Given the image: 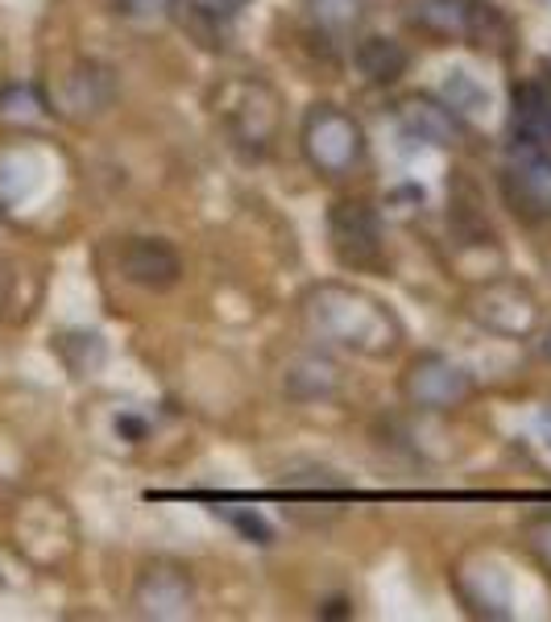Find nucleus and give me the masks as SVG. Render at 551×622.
Segmentation results:
<instances>
[{
  "label": "nucleus",
  "mask_w": 551,
  "mask_h": 622,
  "mask_svg": "<svg viewBox=\"0 0 551 622\" xmlns=\"http://www.w3.org/2000/svg\"><path fill=\"white\" fill-rule=\"evenodd\" d=\"M303 315L320 341L365 353V357H381L398 345V320L390 315V308L357 287H345V282L315 287L303 299Z\"/></svg>",
  "instance_id": "obj_1"
},
{
  "label": "nucleus",
  "mask_w": 551,
  "mask_h": 622,
  "mask_svg": "<svg viewBox=\"0 0 551 622\" xmlns=\"http://www.w3.org/2000/svg\"><path fill=\"white\" fill-rule=\"evenodd\" d=\"M303 154L320 174L341 179L365 158V133L361 125L348 117L345 108L336 104H315L303 117Z\"/></svg>",
  "instance_id": "obj_2"
},
{
  "label": "nucleus",
  "mask_w": 551,
  "mask_h": 622,
  "mask_svg": "<svg viewBox=\"0 0 551 622\" xmlns=\"http://www.w3.org/2000/svg\"><path fill=\"white\" fill-rule=\"evenodd\" d=\"M468 315L501 336H527L539 324V299L518 278H494L468 294Z\"/></svg>",
  "instance_id": "obj_3"
},
{
  "label": "nucleus",
  "mask_w": 551,
  "mask_h": 622,
  "mask_svg": "<svg viewBox=\"0 0 551 622\" xmlns=\"http://www.w3.org/2000/svg\"><path fill=\"white\" fill-rule=\"evenodd\" d=\"M473 395V378L440 353H423L402 374V398L419 411H452Z\"/></svg>",
  "instance_id": "obj_4"
},
{
  "label": "nucleus",
  "mask_w": 551,
  "mask_h": 622,
  "mask_svg": "<svg viewBox=\"0 0 551 622\" xmlns=\"http://www.w3.org/2000/svg\"><path fill=\"white\" fill-rule=\"evenodd\" d=\"M117 270H121L125 282H133L141 291H171L179 287V278H183V258H179V249L171 242H162V237H129L121 245V254H117Z\"/></svg>",
  "instance_id": "obj_5"
},
{
  "label": "nucleus",
  "mask_w": 551,
  "mask_h": 622,
  "mask_svg": "<svg viewBox=\"0 0 551 622\" xmlns=\"http://www.w3.org/2000/svg\"><path fill=\"white\" fill-rule=\"evenodd\" d=\"M327 233H332V249L345 266H369L381 249V225L374 207L361 200H345L332 207L327 216Z\"/></svg>",
  "instance_id": "obj_6"
},
{
  "label": "nucleus",
  "mask_w": 551,
  "mask_h": 622,
  "mask_svg": "<svg viewBox=\"0 0 551 622\" xmlns=\"http://www.w3.org/2000/svg\"><path fill=\"white\" fill-rule=\"evenodd\" d=\"M133 605L141 619H183L195 605V581L179 565H150L138 577Z\"/></svg>",
  "instance_id": "obj_7"
},
{
  "label": "nucleus",
  "mask_w": 551,
  "mask_h": 622,
  "mask_svg": "<svg viewBox=\"0 0 551 622\" xmlns=\"http://www.w3.org/2000/svg\"><path fill=\"white\" fill-rule=\"evenodd\" d=\"M414 21L431 34L456 37V42H482L489 37V25H498L485 0H419Z\"/></svg>",
  "instance_id": "obj_8"
},
{
  "label": "nucleus",
  "mask_w": 551,
  "mask_h": 622,
  "mask_svg": "<svg viewBox=\"0 0 551 622\" xmlns=\"http://www.w3.org/2000/svg\"><path fill=\"white\" fill-rule=\"evenodd\" d=\"M241 87V104H228L220 108L225 125L233 129V138L241 146H253V150H266V141L274 138V125H278V100L274 92L266 84H237Z\"/></svg>",
  "instance_id": "obj_9"
},
{
  "label": "nucleus",
  "mask_w": 551,
  "mask_h": 622,
  "mask_svg": "<svg viewBox=\"0 0 551 622\" xmlns=\"http://www.w3.org/2000/svg\"><path fill=\"white\" fill-rule=\"evenodd\" d=\"M398 125L411 141H428V146H456L465 138V121L452 104H440L431 96H411L398 108Z\"/></svg>",
  "instance_id": "obj_10"
},
{
  "label": "nucleus",
  "mask_w": 551,
  "mask_h": 622,
  "mask_svg": "<svg viewBox=\"0 0 551 622\" xmlns=\"http://www.w3.org/2000/svg\"><path fill=\"white\" fill-rule=\"evenodd\" d=\"M112 75L96 63H87V67H75L67 75V84H63V108H67L71 117H96L104 112L108 104H112Z\"/></svg>",
  "instance_id": "obj_11"
},
{
  "label": "nucleus",
  "mask_w": 551,
  "mask_h": 622,
  "mask_svg": "<svg viewBox=\"0 0 551 622\" xmlns=\"http://www.w3.org/2000/svg\"><path fill=\"white\" fill-rule=\"evenodd\" d=\"M407 63H411V54L395 37L374 34L357 46V67H361V75L369 84H395V79H402Z\"/></svg>",
  "instance_id": "obj_12"
},
{
  "label": "nucleus",
  "mask_w": 551,
  "mask_h": 622,
  "mask_svg": "<svg viewBox=\"0 0 551 622\" xmlns=\"http://www.w3.org/2000/svg\"><path fill=\"white\" fill-rule=\"evenodd\" d=\"M336 378H341V369L327 357H299L287 369V390L299 398H324L336 390Z\"/></svg>",
  "instance_id": "obj_13"
},
{
  "label": "nucleus",
  "mask_w": 551,
  "mask_h": 622,
  "mask_svg": "<svg viewBox=\"0 0 551 622\" xmlns=\"http://www.w3.org/2000/svg\"><path fill=\"white\" fill-rule=\"evenodd\" d=\"M307 9L324 30H336V34L357 30L365 21V0H307Z\"/></svg>",
  "instance_id": "obj_14"
},
{
  "label": "nucleus",
  "mask_w": 551,
  "mask_h": 622,
  "mask_svg": "<svg viewBox=\"0 0 551 622\" xmlns=\"http://www.w3.org/2000/svg\"><path fill=\"white\" fill-rule=\"evenodd\" d=\"M440 92H444V104H452L456 112H477V108H485V104H489V92H485V87L461 67H452L449 75H444Z\"/></svg>",
  "instance_id": "obj_15"
},
{
  "label": "nucleus",
  "mask_w": 551,
  "mask_h": 622,
  "mask_svg": "<svg viewBox=\"0 0 551 622\" xmlns=\"http://www.w3.org/2000/svg\"><path fill=\"white\" fill-rule=\"evenodd\" d=\"M220 515L237 527V536L249 539V544H258V548H270L274 544V523L253 511V506H220Z\"/></svg>",
  "instance_id": "obj_16"
},
{
  "label": "nucleus",
  "mask_w": 551,
  "mask_h": 622,
  "mask_svg": "<svg viewBox=\"0 0 551 622\" xmlns=\"http://www.w3.org/2000/svg\"><path fill=\"white\" fill-rule=\"evenodd\" d=\"M187 4L207 13V18H233V13H241L249 0H187Z\"/></svg>",
  "instance_id": "obj_17"
},
{
  "label": "nucleus",
  "mask_w": 551,
  "mask_h": 622,
  "mask_svg": "<svg viewBox=\"0 0 551 622\" xmlns=\"http://www.w3.org/2000/svg\"><path fill=\"white\" fill-rule=\"evenodd\" d=\"M145 432H150V428H145V419H138V415H117V436H121V440L141 444Z\"/></svg>",
  "instance_id": "obj_18"
},
{
  "label": "nucleus",
  "mask_w": 551,
  "mask_h": 622,
  "mask_svg": "<svg viewBox=\"0 0 551 622\" xmlns=\"http://www.w3.org/2000/svg\"><path fill=\"white\" fill-rule=\"evenodd\" d=\"M534 432H539V440H543V444L551 449V407H548V411L534 415Z\"/></svg>",
  "instance_id": "obj_19"
},
{
  "label": "nucleus",
  "mask_w": 551,
  "mask_h": 622,
  "mask_svg": "<svg viewBox=\"0 0 551 622\" xmlns=\"http://www.w3.org/2000/svg\"><path fill=\"white\" fill-rule=\"evenodd\" d=\"M539 348H543V357H548V362H551V329L543 332V345H539Z\"/></svg>",
  "instance_id": "obj_20"
}]
</instances>
